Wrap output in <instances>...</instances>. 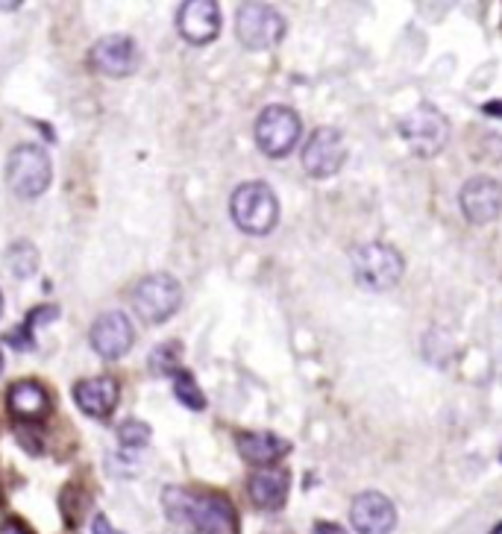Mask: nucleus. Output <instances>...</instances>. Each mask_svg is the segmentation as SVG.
Instances as JSON below:
<instances>
[{
  "mask_svg": "<svg viewBox=\"0 0 502 534\" xmlns=\"http://www.w3.org/2000/svg\"><path fill=\"white\" fill-rule=\"evenodd\" d=\"M180 353H183V347H180L177 341H171V344L159 347V350L150 356L153 373H156V376H174V373L180 370Z\"/></svg>",
  "mask_w": 502,
  "mask_h": 534,
  "instance_id": "obj_20",
  "label": "nucleus"
},
{
  "mask_svg": "<svg viewBox=\"0 0 502 534\" xmlns=\"http://www.w3.org/2000/svg\"><path fill=\"white\" fill-rule=\"evenodd\" d=\"M89 59L94 71L103 77H130L141 65V50L130 36H103L94 42Z\"/></svg>",
  "mask_w": 502,
  "mask_h": 534,
  "instance_id": "obj_9",
  "label": "nucleus"
},
{
  "mask_svg": "<svg viewBox=\"0 0 502 534\" xmlns=\"http://www.w3.org/2000/svg\"><path fill=\"white\" fill-rule=\"evenodd\" d=\"M118 397H121V391H118V382L112 376H92V379L77 382V388H74L77 408L89 417H97V420H106L115 411Z\"/></svg>",
  "mask_w": 502,
  "mask_h": 534,
  "instance_id": "obj_15",
  "label": "nucleus"
},
{
  "mask_svg": "<svg viewBox=\"0 0 502 534\" xmlns=\"http://www.w3.org/2000/svg\"><path fill=\"white\" fill-rule=\"evenodd\" d=\"M136 341V329L130 323V317L121 312H106L94 320L92 326V347L97 356L103 358H121L130 353Z\"/></svg>",
  "mask_w": 502,
  "mask_h": 534,
  "instance_id": "obj_14",
  "label": "nucleus"
},
{
  "mask_svg": "<svg viewBox=\"0 0 502 534\" xmlns=\"http://www.w3.org/2000/svg\"><path fill=\"white\" fill-rule=\"evenodd\" d=\"M235 36L250 50H268L282 42L285 21L268 3H244L235 15Z\"/></svg>",
  "mask_w": 502,
  "mask_h": 534,
  "instance_id": "obj_6",
  "label": "nucleus"
},
{
  "mask_svg": "<svg viewBox=\"0 0 502 534\" xmlns=\"http://www.w3.org/2000/svg\"><path fill=\"white\" fill-rule=\"evenodd\" d=\"M0 312H3V297H0Z\"/></svg>",
  "mask_w": 502,
  "mask_h": 534,
  "instance_id": "obj_27",
  "label": "nucleus"
},
{
  "mask_svg": "<svg viewBox=\"0 0 502 534\" xmlns=\"http://www.w3.org/2000/svg\"><path fill=\"white\" fill-rule=\"evenodd\" d=\"M177 27L188 45H209L221 33V6L212 0H188L180 6Z\"/></svg>",
  "mask_w": 502,
  "mask_h": 534,
  "instance_id": "obj_12",
  "label": "nucleus"
},
{
  "mask_svg": "<svg viewBox=\"0 0 502 534\" xmlns=\"http://www.w3.org/2000/svg\"><path fill=\"white\" fill-rule=\"evenodd\" d=\"M464 218L476 226L494 223L502 212V185L491 177H473L464 182L458 194Z\"/></svg>",
  "mask_w": 502,
  "mask_h": 534,
  "instance_id": "obj_11",
  "label": "nucleus"
},
{
  "mask_svg": "<svg viewBox=\"0 0 502 534\" xmlns=\"http://www.w3.org/2000/svg\"><path fill=\"white\" fill-rule=\"evenodd\" d=\"M403 256L391 244L382 241H367L353 250V273L356 282L367 291H388L400 282L403 276Z\"/></svg>",
  "mask_w": 502,
  "mask_h": 534,
  "instance_id": "obj_4",
  "label": "nucleus"
},
{
  "mask_svg": "<svg viewBox=\"0 0 502 534\" xmlns=\"http://www.w3.org/2000/svg\"><path fill=\"white\" fill-rule=\"evenodd\" d=\"M288 488H291V476L288 470H279V467H262L259 473L250 476V499L265 508V511H276L285 505L288 499Z\"/></svg>",
  "mask_w": 502,
  "mask_h": 534,
  "instance_id": "obj_16",
  "label": "nucleus"
},
{
  "mask_svg": "<svg viewBox=\"0 0 502 534\" xmlns=\"http://www.w3.org/2000/svg\"><path fill=\"white\" fill-rule=\"evenodd\" d=\"M174 394L191 411H203L206 408V397H203V391L197 388V379L188 370H177L174 373Z\"/></svg>",
  "mask_w": 502,
  "mask_h": 534,
  "instance_id": "obj_19",
  "label": "nucleus"
},
{
  "mask_svg": "<svg viewBox=\"0 0 502 534\" xmlns=\"http://www.w3.org/2000/svg\"><path fill=\"white\" fill-rule=\"evenodd\" d=\"M235 446H238L241 458L256 467H271L291 449V444L282 441L274 432H244V435H238Z\"/></svg>",
  "mask_w": 502,
  "mask_h": 534,
  "instance_id": "obj_18",
  "label": "nucleus"
},
{
  "mask_svg": "<svg viewBox=\"0 0 502 534\" xmlns=\"http://www.w3.org/2000/svg\"><path fill=\"white\" fill-rule=\"evenodd\" d=\"M232 221L247 235H268L279 221V203L271 185L265 182H244L235 188L229 200Z\"/></svg>",
  "mask_w": 502,
  "mask_h": 534,
  "instance_id": "obj_2",
  "label": "nucleus"
},
{
  "mask_svg": "<svg viewBox=\"0 0 502 534\" xmlns=\"http://www.w3.org/2000/svg\"><path fill=\"white\" fill-rule=\"evenodd\" d=\"M0 373H3V353H0Z\"/></svg>",
  "mask_w": 502,
  "mask_h": 534,
  "instance_id": "obj_26",
  "label": "nucleus"
},
{
  "mask_svg": "<svg viewBox=\"0 0 502 534\" xmlns=\"http://www.w3.org/2000/svg\"><path fill=\"white\" fill-rule=\"evenodd\" d=\"M315 534H344L338 526H332V523H318L315 526Z\"/></svg>",
  "mask_w": 502,
  "mask_h": 534,
  "instance_id": "obj_24",
  "label": "nucleus"
},
{
  "mask_svg": "<svg viewBox=\"0 0 502 534\" xmlns=\"http://www.w3.org/2000/svg\"><path fill=\"white\" fill-rule=\"evenodd\" d=\"M400 133L406 138V144L411 147V153L429 159L438 156L450 138V121L429 103L411 109L409 115L400 121Z\"/></svg>",
  "mask_w": 502,
  "mask_h": 534,
  "instance_id": "obj_5",
  "label": "nucleus"
},
{
  "mask_svg": "<svg viewBox=\"0 0 502 534\" xmlns=\"http://www.w3.org/2000/svg\"><path fill=\"white\" fill-rule=\"evenodd\" d=\"M162 502L171 520L191 523L200 534H238V514L224 493H191L183 488H168Z\"/></svg>",
  "mask_w": 502,
  "mask_h": 534,
  "instance_id": "obj_1",
  "label": "nucleus"
},
{
  "mask_svg": "<svg viewBox=\"0 0 502 534\" xmlns=\"http://www.w3.org/2000/svg\"><path fill=\"white\" fill-rule=\"evenodd\" d=\"M350 523L359 534H388L397 526V508L388 496L367 490L350 505Z\"/></svg>",
  "mask_w": 502,
  "mask_h": 534,
  "instance_id": "obj_13",
  "label": "nucleus"
},
{
  "mask_svg": "<svg viewBox=\"0 0 502 534\" xmlns=\"http://www.w3.org/2000/svg\"><path fill=\"white\" fill-rule=\"evenodd\" d=\"M6 408L24 420V423H33V420H42L50 408V397H47L45 385H39L36 379H24V382H15L6 394Z\"/></svg>",
  "mask_w": 502,
  "mask_h": 534,
  "instance_id": "obj_17",
  "label": "nucleus"
},
{
  "mask_svg": "<svg viewBox=\"0 0 502 534\" xmlns=\"http://www.w3.org/2000/svg\"><path fill=\"white\" fill-rule=\"evenodd\" d=\"M0 534H33V529L27 523H21V520H6L0 526Z\"/></svg>",
  "mask_w": 502,
  "mask_h": 534,
  "instance_id": "obj_22",
  "label": "nucleus"
},
{
  "mask_svg": "<svg viewBox=\"0 0 502 534\" xmlns=\"http://www.w3.org/2000/svg\"><path fill=\"white\" fill-rule=\"evenodd\" d=\"M344 138L332 127H320L303 147V168L315 179L335 177L344 165Z\"/></svg>",
  "mask_w": 502,
  "mask_h": 534,
  "instance_id": "obj_10",
  "label": "nucleus"
},
{
  "mask_svg": "<svg viewBox=\"0 0 502 534\" xmlns=\"http://www.w3.org/2000/svg\"><path fill=\"white\" fill-rule=\"evenodd\" d=\"M485 112H488V115H500L502 118V100H491V103H485Z\"/></svg>",
  "mask_w": 502,
  "mask_h": 534,
  "instance_id": "obj_25",
  "label": "nucleus"
},
{
  "mask_svg": "<svg viewBox=\"0 0 502 534\" xmlns=\"http://www.w3.org/2000/svg\"><path fill=\"white\" fill-rule=\"evenodd\" d=\"M300 141V115L288 106H268L256 121V144L265 156L282 159Z\"/></svg>",
  "mask_w": 502,
  "mask_h": 534,
  "instance_id": "obj_8",
  "label": "nucleus"
},
{
  "mask_svg": "<svg viewBox=\"0 0 502 534\" xmlns=\"http://www.w3.org/2000/svg\"><path fill=\"white\" fill-rule=\"evenodd\" d=\"M180 306H183V288L168 273H153V276L141 279L136 294H133V309L147 323H165Z\"/></svg>",
  "mask_w": 502,
  "mask_h": 534,
  "instance_id": "obj_7",
  "label": "nucleus"
},
{
  "mask_svg": "<svg viewBox=\"0 0 502 534\" xmlns=\"http://www.w3.org/2000/svg\"><path fill=\"white\" fill-rule=\"evenodd\" d=\"M118 441L130 449H138V446L150 444V426L141 423V420H124L118 426Z\"/></svg>",
  "mask_w": 502,
  "mask_h": 534,
  "instance_id": "obj_21",
  "label": "nucleus"
},
{
  "mask_svg": "<svg viewBox=\"0 0 502 534\" xmlns=\"http://www.w3.org/2000/svg\"><path fill=\"white\" fill-rule=\"evenodd\" d=\"M92 534H121V532H115V529L109 526V520H106L103 514H97V517H94Z\"/></svg>",
  "mask_w": 502,
  "mask_h": 534,
  "instance_id": "obj_23",
  "label": "nucleus"
},
{
  "mask_svg": "<svg viewBox=\"0 0 502 534\" xmlns=\"http://www.w3.org/2000/svg\"><path fill=\"white\" fill-rule=\"evenodd\" d=\"M53 177V165L45 147L39 144H18L6 159V182L15 197L36 200L42 197Z\"/></svg>",
  "mask_w": 502,
  "mask_h": 534,
  "instance_id": "obj_3",
  "label": "nucleus"
}]
</instances>
